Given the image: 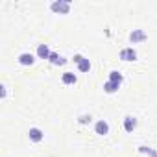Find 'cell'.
I'll list each match as a JSON object with an SVG mask.
<instances>
[{
    "instance_id": "cell-1",
    "label": "cell",
    "mask_w": 157,
    "mask_h": 157,
    "mask_svg": "<svg viewBox=\"0 0 157 157\" xmlns=\"http://www.w3.org/2000/svg\"><path fill=\"white\" fill-rule=\"evenodd\" d=\"M50 10L54 13H68L70 11V2L68 0H54L50 4Z\"/></svg>"
},
{
    "instance_id": "cell-2",
    "label": "cell",
    "mask_w": 157,
    "mask_h": 157,
    "mask_svg": "<svg viewBox=\"0 0 157 157\" xmlns=\"http://www.w3.org/2000/svg\"><path fill=\"white\" fill-rule=\"evenodd\" d=\"M74 63L78 65L80 72H89V70H91V61H89L85 56H82V54H76V56H74Z\"/></svg>"
},
{
    "instance_id": "cell-3",
    "label": "cell",
    "mask_w": 157,
    "mask_h": 157,
    "mask_svg": "<svg viewBox=\"0 0 157 157\" xmlns=\"http://www.w3.org/2000/svg\"><path fill=\"white\" fill-rule=\"evenodd\" d=\"M148 39V35H146V32L144 30H133L131 33H129V41L135 44V43H142V41H146Z\"/></svg>"
},
{
    "instance_id": "cell-4",
    "label": "cell",
    "mask_w": 157,
    "mask_h": 157,
    "mask_svg": "<svg viewBox=\"0 0 157 157\" xmlns=\"http://www.w3.org/2000/svg\"><path fill=\"white\" fill-rule=\"evenodd\" d=\"M28 137H30V140H32V142H41V140L44 139V133H43L39 128H30Z\"/></svg>"
},
{
    "instance_id": "cell-5",
    "label": "cell",
    "mask_w": 157,
    "mask_h": 157,
    "mask_svg": "<svg viewBox=\"0 0 157 157\" xmlns=\"http://www.w3.org/2000/svg\"><path fill=\"white\" fill-rule=\"evenodd\" d=\"M120 59L122 61H135L137 59V52L133 48H124V50H120Z\"/></svg>"
},
{
    "instance_id": "cell-6",
    "label": "cell",
    "mask_w": 157,
    "mask_h": 157,
    "mask_svg": "<svg viewBox=\"0 0 157 157\" xmlns=\"http://www.w3.org/2000/svg\"><path fill=\"white\" fill-rule=\"evenodd\" d=\"M21 65H24V67H28V65H33L35 63V57H33V54H28V52H24V54H21L19 56V59H17Z\"/></svg>"
},
{
    "instance_id": "cell-7",
    "label": "cell",
    "mask_w": 157,
    "mask_h": 157,
    "mask_svg": "<svg viewBox=\"0 0 157 157\" xmlns=\"http://www.w3.org/2000/svg\"><path fill=\"white\" fill-rule=\"evenodd\" d=\"M94 131H96L98 135H107V133H109V124H107L105 120H98V122L94 124Z\"/></svg>"
},
{
    "instance_id": "cell-8",
    "label": "cell",
    "mask_w": 157,
    "mask_h": 157,
    "mask_svg": "<svg viewBox=\"0 0 157 157\" xmlns=\"http://www.w3.org/2000/svg\"><path fill=\"white\" fill-rule=\"evenodd\" d=\"M61 82H63L65 85H74V83L78 82V78H76L74 72H63V74H61Z\"/></svg>"
},
{
    "instance_id": "cell-9",
    "label": "cell",
    "mask_w": 157,
    "mask_h": 157,
    "mask_svg": "<svg viewBox=\"0 0 157 157\" xmlns=\"http://www.w3.org/2000/svg\"><path fill=\"white\" fill-rule=\"evenodd\" d=\"M50 48H48V44H39L37 46V56L41 57V59H48L50 57Z\"/></svg>"
},
{
    "instance_id": "cell-10",
    "label": "cell",
    "mask_w": 157,
    "mask_h": 157,
    "mask_svg": "<svg viewBox=\"0 0 157 157\" xmlns=\"http://www.w3.org/2000/svg\"><path fill=\"white\" fill-rule=\"evenodd\" d=\"M48 61H50L52 65H65V63H67V59H65L63 56H59V54H56V52H52V54H50V57H48Z\"/></svg>"
},
{
    "instance_id": "cell-11",
    "label": "cell",
    "mask_w": 157,
    "mask_h": 157,
    "mask_svg": "<svg viewBox=\"0 0 157 157\" xmlns=\"http://www.w3.org/2000/svg\"><path fill=\"white\" fill-rule=\"evenodd\" d=\"M135 128H137V120L128 115V117L124 118V129H126V131H133Z\"/></svg>"
},
{
    "instance_id": "cell-12",
    "label": "cell",
    "mask_w": 157,
    "mask_h": 157,
    "mask_svg": "<svg viewBox=\"0 0 157 157\" xmlns=\"http://www.w3.org/2000/svg\"><path fill=\"white\" fill-rule=\"evenodd\" d=\"M118 87H120L118 83H115V82H109V80L104 83V91H105L107 94H113V93H117V91H118Z\"/></svg>"
},
{
    "instance_id": "cell-13",
    "label": "cell",
    "mask_w": 157,
    "mask_h": 157,
    "mask_svg": "<svg viewBox=\"0 0 157 157\" xmlns=\"http://www.w3.org/2000/svg\"><path fill=\"white\" fill-rule=\"evenodd\" d=\"M122 80H124V78H122V74L118 72V70H111L109 72V82H115V83H122Z\"/></svg>"
},
{
    "instance_id": "cell-14",
    "label": "cell",
    "mask_w": 157,
    "mask_h": 157,
    "mask_svg": "<svg viewBox=\"0 0 157 157\" xmlns=\"http://www.w3.org/2000/svg\"><path fill=\"white\" fill-rule=\"evenodd\" d=\"M139 151L140 153H146V155H151V157H157V151L151 150V148H148V146H139Z\"/></svg>"
},
{
    "instance_id": "cell-15",
    "label": "cell",
    "mask_w": 157,
    "mask_h": 157,
    "mask_svg": "<svg viewBox=\"0 0 157 157\" xmlns=\"http://www.w3.org/2000/svg\"><path fill=\"white\" fill-rule=\"evenodd\" d=\"M0 89H2V98H6L8 96V87L6 85H0Z\"/></svg>"
}]
</instances>
